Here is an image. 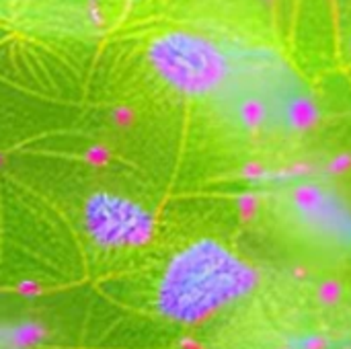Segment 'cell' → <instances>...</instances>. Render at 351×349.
I'll use <instances>...</instances> for the list:
<instances>
[{
  "label": "cell",
  "instance_id": "5b68a950",
  "mask_svg": "<svg viewBox=\"0 0 351 349\" xmlns=\"http://www.w3.org/2000/svg\"><path fill=\"white\" fill-rule=\"evenodd\" d=\"M84 226L97 245L107 249H128L150 241L154 218L138 202L101 191L90 195L84 206Z\"/></svg>",
  "mask_w": 351,
  "mask_h": 349
},
{
  "label": "cell",
  "instance_id": "6da1fadb",
  "mask_svg": "<svg viewBox=\"0 0 351 349\" xmlns=\"http://www.w3.org/2000/svg\"><path fill=\"white\" fill-rule=\"evenodd\" d=\"M218 113L245 132H288L304 121L306 97L292 68L267 49H230Z\"/></svg>",
  "mask_w": 351,
  "mask_h": 349
},
{
  "label": "cell",
  "instance_id": "7a4b0ae2",
  "mask_svg": "<svg viewBox=\"0 0 351 349\" xmlns=\"http://www.w3.org/2000/svg\"><path fill=\"white\" fill-rule=\"evenodd\" d=\"M257 276L226 247L199 241L167 265L158 284V309L177 323L193 325L253 294Z\"/></svg>",
  "mask_w": 351,
  "mask_h": 349
},
{
  "label": "cell",
  "instance_id": "3957f363",
  "mask_svg": "<svg viewBox=\"0 0 351 349\" xmlns=\"http://www.w3.org/2000/svg\"><path fill=\"white\" fill-rule=\"evenodd\" d=\"M148 62L173 91L193 99H214L230 68V49L189 31H167L148 45Z\"/></svg>",
  "mask_w": 351,
  "mask_h": 349
},
{
  "label": "cell",
  "instance_id": "277c9868",
  "mask_svg": "<svg viewBox=\"0 0 351 349\" xmlns=\"http://www.w3.org/2000/svg\"><path fill=\"white\" fill-rule=\"evenodd\" d=\"M274 214L296 239L351 255V206L319 183H296L276 193Z\"/></svg>",
  "mask_w": 351,
  "mask_h": 349
}]
</instances>
